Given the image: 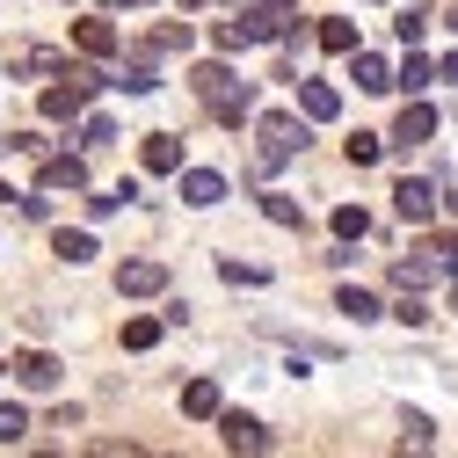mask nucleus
Segmentation results:
<instances>
[{
	"mask_svg": "<svg viewBox=\"0 0 458 458\" xmlns=\"http://www.w3.org/2000/svg\"><path fill=\"white\" fill-rule=\"evenodd\" d=\"M299 146H306V124L284 117V109H269V117L255 124V175H284V167L299 160Z\"/></svg>",
	"mask_w": 458,
	"mask_h": 458,
	"instance_id": "nucleus-1",
	"label": "nucleus"
},
{
	"mask_svg": "<svg viewBox=\"0 0 458 458\" xmlns=\"http://www.w3.org/2000/svg\"><path fill=\"white\" fill-rule=\"evenodd\" d=\"M190 88L211 102V117H218V124H241L248 109H255V81H233L218 59H211V66H197V73H190Z\"/></svg>",
	"mask_w": 458,
	"mask_h": 458,
	"instance_id": "nucleus-2",
	"label": "nucleus"
},
{
	"mask_svg": "<svg viewBox=\"0 0 458 458\" xmlns=\"http://www.w3.org/2000/svg\"><path fill=\"white\" fill-rule=\"evenodd\" d=\"M95 88H109L95 66H66V73H59V88H44L37 102H44V117H51V124H73L81 109H88V95H95Z\"/></svg>",
	"mask_w": 458,
	"mask_h": 458,
	"instance_id": "nucleus-3",
	"label": "nucleus"
},
{
	"mask_svg": "<svg viewBox=\"0 0 458 458\" xmlns=\"http://www.w3.org/2000/svg\"><path fill=\"white\" fill-rule=\"evenodd\" d=\"M218 437H225V451H233V458H269V429L255 422V415H241V408H218Z\"/></svg>",
	"mask_w": 458,
	"mask_h": 458,
	"instance_id": "nucleus-4",
	"label": "nucleus"
},
{
	"mask_svg": "<svg viewBox=\"0 0 458 458\" xmlns=\"http://www.w3.org/2000/svg\"><path fill=\"white\" fill-rule=\"evenodd\" d=\"M8 371L22 378V393H51V386H59V378H66V364H59V357H51V350H22V357H15Z\"/></svg>",
	"mask_w": 458,
	"mask_h": 458,
	"instance_id": "nucleus-5",
	"label": "nucleus"
},
{
	"mask_svg": "<svg viewBox=\"0 0 458 458\" xmlns=\"http://www.w3.org/2000/svg\"><path fill=\"white\" fill-rule=\"evenodd\" d=\"M241 30H248V44H276L284 30H292V8H262V0H241Z\"/></svg>",
	"mask_w": 458,
	"mask_h": 458,
	"instance_id": "nucleus-6",
	"label": "nucleus"
},
{
	"mask_svg": "<svg viewBox=\"0 0 458 458\" xmlns=\"http://www.w3.org/2000/svg\"><path fill=\"white\" fill-rule=\"evenodd\" d=\"M167 292V262H124L117 269V299H153Z\"/></svg>",
	"mask_w": 458,
	"mask_h": 458,
	"instance_id": "nucleus-7",
	"label": "nucleus"
},
{
	"mask_svg": "<svg viewBox=\"0 0 458 458\" xmlns=\"http://www.w3.org/2000/svg\"><path fill=\"white\" fill-rule=\"evenodd\" d=\"M182 204H190V211L225 204V175H218V167H182Z\"/></svg>",
	"mask_w": 458,
	"mask_h": 458,
	"instance_id": "nucleus-8",
	"label": "nucleus"
},
{
	"mask_svg": "<svg viewBox=\"0 0 458 458\" xmlns=\"http://www.w3.org/2000/svg\"><path fill=\"white\" fill-rule=\"evenodd\" d=\"M393 211H400V218H408V225H429V218H437V190L408 175V182H400V190H393Z\"/></svg>",
	"mask_w": 458,
	"mask_h": 458,
	"instance_id": "nucleus-9",
	"label": "nucleus"
},
{
	"mask_svg": "<svg viewBox=\"0 0 458 458\" xmlns=\"http://www.w3.org/2000/svg\"><path fill=\"white\" fill-rule=\"evenodd\" d=\"M139 160H146V175H182V139L175 131H153L139 146Z\"/></svg>",
	"mask_w": 458,
	"mask_h": 458,
	"instance_id": "nucleus-10",
	"label": "nucleus"
},
{
	"mask_svg": "<svg viewBox=\"0 0 458 458\" xmlns=\"http://www.w3.org/2000/svg\"><path fill=\"white\" fill-rule=\"evenodd\" d=\"M299 109H306L313 124H335V117H342V95H335L327 81H299Z\"/></svg>",
	"mask_w": 458,
	"mask_h": 458,
	"instance_id": "nucleus-11",
	"label": "nucleus"
},
{
	"mask_svg": "<svg viewBox=\"0 0 458 458\" xmlns=\"http://www.w3.org/2000/svg\"><path fill=\"white\" fill-rule=\"evenodd\" d=\"M437 131V109L429 102H408V109H400V124H393V146H422Z\"/></svg>",
	"mask_w": 458,
	"mask_h": 458,
	"instance_id": "nucleus-12",
	"label": "nucleus"
},
{
	"mask_svg": "<svg viewBox=\"0 0 458 458\" xmlns=\"http://www.w3.org/2000/svg\"><path fill=\"white\" fill-rule=\"evenodd\" d=\"M437 276H451L437 255H415V262H393V284H400V292H429V284Z\"/></svg>",
	"mask_w": 458,
	"mask_h": 458,
	"instance_id": "nucleus-13",
	"label": "nucleus"
},
{
	"mask_svg": "<svg viewBox=\"0 0 458 458\" xmlns=\"http://www.w3.org/2000/svg\"><path fill=\"white\" fill-rule=\"evenodd\" d=\"M44 190H88V167L73 153H44Z\"/></svg>",
	"mask_w": 458,
	"mask_h": 458,
	"instance_id": "nucleus-14",
	"label": "nucleus"
},
{
	"mask_svg": "<svg viewBox=\"0 0 458 458\" xmlns=\"http://www.w3.org/2000/svg\"><path fill=\"white\" fill-rule=\"evenodd\" d=\"M73 44L88 51V59H117V30L95 22V15H88V22H73Z\"/></svg>",
	"mask_w": 458,
	"mask_h": 458,
	"instance_id": "nucleus-15",
	"label": "nucleus"
},
{
	"mask_svg": "<svg viewBox=\"0 0 458 458\" xmlns=\"http://www.w3.org/2000/svg\"><path fill=\"white\" fill-rule=\"evenodd\" d=\"M218 408H225V400H218V386H211V378H190V386H182V415L218 422Z\"/></svg>",
	"mask_w": 458,
	"mask_h": 458,
	"instance_id": "nucleus-16",
	"label": "nucleus"
},
{
	"mask_svg": "<svg viewBox=\"0 0 458 458\" xmlns=\"http://www.w3.org/2000/svg\"><path fill=\"white\" fill-rule=\"evenodd\" d=\"M350 59H357V88H364V95H386V88H393V66L378 59V51H350Z\"/></svg>",
	"mask_w": 458,
	"mask_h": 458,
	"instance_id": "nucleus-17",
	"label": "nucleus"
},
{
	"mask_svg": "<svg viewBox=\"0 0 458 458\" xmlns=\"http://www.w3.org/2000/svg\"><path fill=\"white\" fill-rule=\"evenodd\" d=\"M393 458H437V437H429V415H408V437H400Z\"/></svg>",
	"mask_w": 458,
	"mask_h": 458,
	"instance_id": "nucleus-18",
	"label": "nucleus"
},
{
	"mask_svg": "<svg viewBox=\"0 0 458 458\" xmlns=\"http://www.w3.org/2000/svg\"><path fill=\"white\" fill-rule=\"evenodd\" d=\"M8 73H59V51L22 44V51H8Z\"/></svg>",
	"mask_w": 458,
	"mask_h": 458,
	"instance_id": "nucleus-19",
	"label": "nucleus"
},
{
	"mask_svg": "<svg viewBox=\"0 0 458 458\" xmlns=\"http://www.w3.org/2000/svg\"><path fill=\"white\" fill-rule=\"evenodd\" d=\"M262 218H269V225H284V233H306V211H299L292 197H276V190L262 197Z\"/></svg>",
	"mask_w": 458,
	"mask_h": 458,
	"instance_id": "nucleus-20",
	"label": "nucleus"
},
{
	"mask_svg": "<svg viewBox=\"0 0 458 458\" xmlns=\"http://www.w3.org/2000/svg\"><path fill=\"white\" fill-rule=\"evenodd\" d=\"M335 313H350V320L364 327V320H378V299H371V292H357V284H342V292H335Z\"/></svg>",
	"mask_w": 458,
	"mask_h": 458,
	"instance_id": "nucleus-21",
	"label": "nucleus"
},
{
	"mask_svg": "<svg viewBox=\"0 0 458 458\" xmlns=\"http://www.w3.org/2000/svg\"><path fill=\"white\" fill-rule=\"evenodd\" d=\"M429 81H437V66H429V59H422V51L408 44V66H400V73H393V88H408V95H422Z\"/></svg>",
	"mask_w": 458,
	"mask_h": 458,
	"instance_id": "nucleus-22",
	"label": "nucleus"
},
{
	"mask_svg": "<svg viewBox=\"0 0 458 458\" xmlns=\"http://www.w3.org/2000/svg\"><path fill=\"white\" fill-rule=\"evenodd\" d=\"M51 255L59 262H95V233H66L59 225V233H51Z\"/></svg>",
	"mask_w": 458,
	"mask_h": 458,
	"instance_id": "nucleus-23",
	"label": "nucleus"
},
{
	"mask_svg": "<svg viewBox=\"0 0 458 458\" xmlns=\"http://www.w3.org/2000/svg\"><path fill=\"white\" fill-rule=\"evenodd\" d=\"M117 88H124V95H153V88H160V73H153V59H131V66L117 73Z\"/></svg>",
	"mask_w": 458,
	"mask_h": 458,
	"instance_id": "nucleus-24",
	"label": "nucleus"
},
{
	"mask_svg": "<svg viewBox=\"0 0 458 458\" xmlns=\"http://www.w3.org/2000/svg\"><path fill=\"white\" fill-rule=\"evenodd\" d=\"M30 437V408H15V400H0V444H22Z\"/></svg>",
	"mask_w": 458,
	"mask_h": 458,
	"instance_id": "nucleus-25",
	"label": "nucleus"
},
{
	"mask_svg": "<svg viewBox=\"0 0 458 458\" xmlns=\"http://www.w3.org/2000/svg\"><path fill=\"white\" fill-rule=\"evenodd\" d=\"M335 233H342V241H364V233H371L364 204H342V211H335Z\"/></svg>",
	"mask_w": 458,
	"mask_h": 458,
	"instance_id": "nucleus-26",
	"label": "nucleus"
},
{
	"mask_svg": "<svg viewBox=\"0 0 458 458\" xmlns=\"http://www.w3.org/2000/svg\"><path fill=\"white\" fill-rule=\"evenodd\" d=\"M350 160H357V167H378V160H386V139H378V131H357V139H350Z\"/></svg>",
	"mask_w": 458,
	"mask_h": 458,
	"instance_id": "nucleus-27",
	"label": "nucleus"
},
{
	"mask_svg": "<svg viewBox=\"0 0 458 458\" xmlns=\"http://www.w3.org/2000/svg\"><path fill=\"white\" fill-rule=\"evenodd\" d=\"M146 51H190V22H167V30H153V37H146Z\"/></svg>",
	"mask_w": 458,
	"mask_h": 458,
	"instance_id": "nucleus-28",
	"label": "nucleus"
},
{
	"mask_svg": "<svg viewBox=\"0 0 458 458\" xmlns=\"http://www.w3.org/2000/svg\"><path fill=\"white\" fill-rule=\"evenodd\" d=\"M320 51H357V22H320Z\"/></svg>",
	"mask_w": 458,
	"mask_h": 458,
	"instance_id": "nucleus-29",
	"label": "nucleus"
},
{
	"mask_svg": "<svg viewBox=\"0 0 458 458\" xmlns=\"http://www.w3.org/2000/svg\"><path fill=\"white\" fill-rule=\"evenodd\" d=\"M218 276H225V284H269V269H262V262H233V255L218 262Z\"/></svg>",
	"mask_w": 458,
	"mask_h": 458,
	"instance_id": "nucleus-30",
	"label": "nucleus"
},
{
	"mask_svg": "<svg viewBox=\"0 0 458 458\" xmlns=\"http://www.w3.org/2000/svg\"><path fill=\"white\" fill-rule=\"evenodd\" d=\"M160 342V320H124V350H153Z\"/></svg>",
	"mask_w": 458,
	"mask_h": 458,
	"instance_id": "nucleus-31",
	"label": "nucleus"
},
{
	"mask_svg": "<svg viewBox=\"0 0 458 458\" xmlns=\"http://www.w3.org/2000/svg\"><path fill=\"white\" fill-rule=\"evenodd\" d=\"M393 30H400V44H422V30H429V15H422V8H408V15H400Z\"/></svg>",
	"mask_w": 458,
	"mask_h": 458,
	"instance_id": "nucleus-32",
	"label": "nucleus"
},
{
	"mask_svg": "<svg viewBox=\"0 0 458 458\" xmlns=\"http://www.w3.org/2000/svg\"><path fill=\"white\" fill-rule=\"evenodd\" d=\"M211 44H218V51H248V30H241V22H218Z\"/></svg>",
	"mask_w": 458,
	"mask_h": 458,
	"instance_id": "nucleus-33",
	"label": "nucleus"
},
{
	"mask_svg": "<svg viewBox=\"0 0 458 458\" xmlns=\"http://www.w3.org/2000/svg\"><path fill=\"white\" fill-rule=\"evenodd\" d=\"M117 204H131V197H124V190H109V197H88V218H95V225H102V218H117Z\"/></svg>",
	"mask_w": 458,
	"mask_h": 458,
	"instance_id": "nucleus-34",
	"label": "nucleus"
},
{
	"mask_svg": "<svg viewBox=\"0 0 458 458\" xmlns=\"http://www.w3.org/2000/svg\"><path fill=\"white\" fill-rule=\"evenodd\" d=\"M393 320H408V327H422V320H429V306H422V292H408V299H400V306H393Z\"/></svg>",
	"mask_w": 458,
	"mask_h": 458,
	"instance_id": "nucleus-35",
	"label": "nucleus"
},
{
	"mask_svg": "<svg viewBox=\"0 0 458 458\" xmlns=\"http://www.w3.org/2000/svg\"><path fill=\"white\" fill-rule=\"evenodd\" d=\"M88 458H146L139 444H117V437H102V444H88Z\"/></svg>",
	"mask_w": 458,
	"mask_h": 458,
	"instance_id": "nucleus-36",
	"label": "nucleus"
},
{
	"mask_svg": "<svg viewBox=\"0 0 458 458\" xmlns=\"http://www.w3.org/2000/svg\"><path fill=\"white\" fill-rule=\"evenodd\" d=\"M102 139H117V124H109V117H88V124H81V146H102Z\"/></svg>",
	"mask_w": 458,
	"mask_h": 458,
	"instance_id": "nucleus-37",
	"label": "nucleus"
},
{
	"mask_svg": "<svg viewBox=\"0 0 458 458\" xmlns=\"http://www.w3.org/2000/svg\"><path fill=\"white\" fill-rule=\"evenodd\" d=\"M437 81H451V88H458V51H451V59L437 66Z\"/></svg>",
	"mask_w": 458,
	"mask_h": 458,
	"instance_id": "nucleus-38",
	"label": "nucleus"
},
{
	"mask_svg": "<svg viewBox=\"0 0 458 458\" xmlns=\"http://www.w3.org/2000/svg\"><path fill=\"white\" fill-rule=\"evenodd\" d=\"M109 8H153V0H109Z\"/></svg>",
	"mask_w": 458,
	"mask_h": 458,
	"instance_id": "nucleus-39",
	"label": "nucleus"
},
{
	"mask_svg": "<svg viewBox=\"0 0 458 458\" xmlns=\"http://www.w3.org/2000/svg\"><path fill=\"white\" fill-rule=\"evenodd\" d=\"M444 211H451V218H458V190H451V197H444Z\"/></svg>",
	"mask_w": 458,
	"mask_h": 458,
	"instance_id": "nucleus-40",
	"label": "nucleus"
},
{
	"mask_svg": "<svg viewBox=\"0 0 458 458\" xmlns=\"http://www.w3.org/2000/svg\"><path fill=\"white\" fill-rule=\"evenodd\" d=\"M8 197H15V190H8V182H0V204H8Z\"/></svg>",
	"mask_w": 458,
	"mask_h": 458,
	"instance_id": "nucleus-41",
	"label": "nucleus"
},
{
	"mask_svg": "<svg viewBox=\"0 0 458 458\" xmlns=\"http://www.w3.org/2000/svg\"><path fill=\"white\" fill-rule=\"evenodd\" d=\"M444 22H451V30H458V8H451V15H444Z\"/></svg>",
	"mask_w": 458,
	"mask_h": 458,
	"instance_id": "nucleus-42",
	"label": "nucleus"
}]
</instances>
